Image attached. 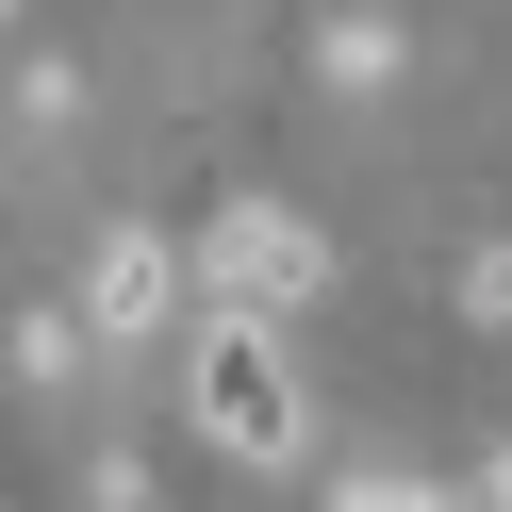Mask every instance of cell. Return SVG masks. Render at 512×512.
Masks as SVG:
<instances>
[{
  "mask_svg": "<svg viewBox=\"0 0 512 512\" xmlns=\"http://www.w3.org/2000/svg\"><path fill=\"white\" fill-rule=\"evenodd\" d=\"M182 413H199L215 463H298L314 446V397H298V347L265 331V314H215L199 364H182Z\"/></svg>",
  "mask_w": 512,
  "mask_h": 512,
  "instance_id": "cell-1",
  "label": "cell"
},
{
  "mask_svg": "<svg viewBox=\"0 0 512 512\" xmlns=\"http://www.w3.org/2000/svg\"><path fill=\"white\" fill-rule=\"evenodd\" d=\"M496 512H512V463H496Z\"/></svg>",
  "mask_w": 512,
  "mask_h": 512,
  "instance_id": "cell-6",
  "label": "cell"
},
{
  "mask_svg": "<svg viewBox=\"0 0 512 512\" xmlns=\"http://www.w3.org/2000/svg\"><path fill=\"white\" fill-rule=\"evenodd\" d=\"M347 512H446L430 479H347Z\"/></svg>",
  "mask_w": 512,
  "mask_h": 512,
  "instance_id": "cell-5",
  "label": "cell"
},
{
  "mask_svg": "<svg viewBox=\"0 0 512 512\" xmlns=\"http://www.w3.org/2000/svg\"><path fill=\"white\" fill-rule=\"evenodd\" d=\"M166 298H182V248H149V232H116L100 265H83V331H166Z\"/></svg>",
  "mask_w": 512,
  "mask_h": 512,
  "instance_id": "cell-3",
  "label": "cell"
},
{
  "mask_svg": "<svg viewBox=\"0 0 512 512\" xmlns=\"http://www.w3.org/2000/svg\"><path fill=\"white\" fill-rule=\"evenodd\" d=\"M314 281H331V248H314L281 199H232V215L199 232V298H215V314H265V331H298V314H314Z\"/></svg>",
  "mask_w": 512,
  "mask_h": 512,
  "instance_id": "cell-2",
  "label": "cell"
},
{
  "mask_svg": "<svg viewBox=\"0 0 512 512\" xmlns=\"http://www.w3.org/2000/svg\"><path fill=\"white\" fill-rule=\"evenodd\" d=\"M446 298H463V331H496V314H512V248H479V265L446 281Z\"/></svg>",
  "mask_w": 512,
  "mask_h": 512,
  "instance_id": "cell-4",
  "label": "cell"
}]
</instances>
